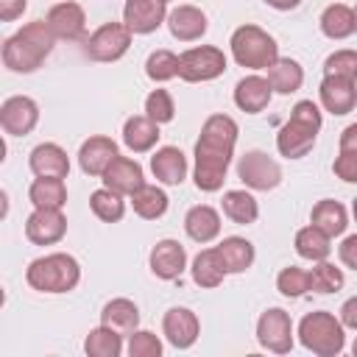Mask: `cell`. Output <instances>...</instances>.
<instances>
[{
  "mask_svg": "<svg viewBox=\"0 0 357 357\" xmlns=\"http://www.w3.org/2000/svg\"><path fill=\"white\" fill-rule=\"evenodd\" d=\"M324 75H337V78L357 81V50L343 47V50H335L332 56H326Z\"/></svg>",
  "mask_w": 357,
  "mask_h": 357,
  "instance_id": "60d3db41",
  "label": "cell"
},
{
  "mask_svg": "<svg viewBox=\"0 0 357 357\" xmlns=\"http://www.w3.org/2000/svg\"><path fill=\"white\" fill-rule=\"evenodd\" d=\"M151 173H153V178L159 184L178 187L187 178V156L173 145L156 148L153 156H151Z\"/></svg>",
  "mask_w": 357,
  "mask_h": 357,
  "instance_id": "603a6c76",
  "label": "cell"
},
{
  "mask_svg": "<svg viewBox=\"0 0 357 357\" xmlns=\"http://www.w3.org/2000/svg\"><path fill=\"white\" fill-rule=\"evenodd\" d=\"M293 245H296V254L301 259H310V262H321V259H326L332 254V237L326 231H321L315 223L298 229Z\"/></svg>",
  "mask_w": 357,
  "mask_h": 357,
  "instance_id": "4dcf8cb0",
  "label": "cell"
},
{
  "mask_svg": "<svg viewBox=\"0 0 357 357\" xmlns=\"http://www.w3.org/2000/svg\"><path fill=\"white\" fill-rule=\"evenodd\" d=\"M220 209L237 226H248L259 218V204L248 190H226L223 201H220Z\"/></svg>",
  "mask_w": 357,
  "mask_h": 357,
  "instance_id": "f546056e",
  "label": "cell"
},
{
  "mask_svg": "<svg viewBox=\"0 0 357 357\" xmlns=\"http://www.w3.org/2000/svg\"><path fill=\"white\" fill-rule=\"evenodd\" d=\"M39 123V106L28 95H11L0 106V126L8 137H25Z\"/></svg>",
  "mask_w": 357,
  "mask_h": 357,
  "instance_id": "8fae6325",
  "label": "cell"
},
{
  "mask_svg": "<svg viewBox=\"0 0 357 357\" xmlns=\"http://www.w3.org/2000/svg\"><path fill=\"white\" fill-rule=\"evenodd\" d=\"M354 33H357V6H354Z\"/></svg>",
  "mask_w": 357,
  "mask_h": 357,
  "instance_id": "f5cc1de1",
  "label": "cell"
},
{
  "mask_svg": "<svg viewBox=\"0 0 357 357\" xmlns=\"http://www.w3.org/2000/svg\"><path fill=\"white\" fill-rule=\"evenodd\" d=\"M167 3H170V0H167Z\"/></svg>",
  "mask_w": 357,
  "mask_h": 357,
  "instance_id": "db71d44e",
  "label": "cell"
},
{
  "mask_svg": "<svg viewBox=\"0 0 357 357\" xmlns=\"http://www.w3.org/2000/svg\"><path fill=\"white\" fill-rule=\"evenodd\" d=\"M276 290L287 298H301L304 293H310V271L296 268V265L282 268L276 276Z\"/></svg>",
  "mask_w": 357,
  "mask_h": 357,
  "instance_id": "ab89813d",
  "label": "cell"
},
{
  "mask_svg": "<svg viewBox=\"0 0 357 357\" xmlns=\"http://www.w3.org/2000/svg\"><path fill=\"white\" fill-rule=\"evenodd\" d=\"M298 340L318 357H337L346 349V326L332 312L315 310L298 321Z\"/></svg>",
  "mask_w": 357,
  "mask_h": 357,
  "instance_id": "5b68a950",
  "label": "cell"
},
{
  "mask_svg": "<svg viewBox=\"0 0 357 357\" xmlns=\"http://www.w3.org/2000/svg\"><path fill=\"white\" fill-rule=\"evenodd\" d=\"M190 273H192V282H195L198 287H209V290H212V287H218V284L223 282L226 271H223V265H220V257H218L215 245L195 254Z\"/></svg>",
  "mask_w": 357,
  "mask_h": 357,
  "instance_id": "e575fe53",
  "label": "cell"
},
{
  "mask_svg": "<svg viewBox=\"0 0 357 357\" xmlns=\"http://www.w3.org/2000/svg\"><path fill=\"white\" fill-rule=\"evenodd\" d=\"M218 257H220V265L226 273H245L251 265H254V245L251 240L245 237H223L218 245H215Z\"/></svg>",
  "mask_w": 357,
  "mask_h": 357,
  "instance_id": "484cf974",
  "label": "cell"
},
{
  "mask_svg": "<svg viewBox=\"0 0 357 357\" xmlns=\"http://www.w3.org/2000/svg\"><path fill=\"white\" fill-rule=\"evenodd\" d=\"M159 123L151 120L148 114H131L123 123V145L131 153H148L159 142Z\"/></svg>",
  "mask_w": 357,
  "mask_h": 357,
  "instance_id": "d4e9b609",
  "label": "cell"
},
{
  "mask_svg": "<svg viewBox=\"0 0 357 357\" xmlns=\"http://www.w3.org/2000/svg\"><path fill=\"white\" fill-rule=\"evenodd\" d=\"M337 318H340V324H343L346 329H357V296H351V298H346V301L340 304Z\"/></svg>",
  "mask_w": 357,
  "mask_h": 357,
  "instance_id": "7dc6e473",
  "label": "cell"
},
{
  "mask_svg": "<svg viewBox=\"0 0 357 357\" xmlns=\"http://www.w3.org/2000/svg\"><path fill=\"white\" fill-rule=\"evenodd\" d=\"M237 178L248 190L268 192V190H276L282 184V167L265 151H245L237 162Z\"/></svg>",
  "mask_w": 357,
  "mask_h": 357,
  "instance_id": "ba28073f",
  "label": "cell"
},
{
  "mask_svg": "<svg viewBox=\"0 0 357 357\" xmlns=\"http://www.w3.org/2000/svg\"><path fill=\"white\" fill-rule=\"evenodd\" d=\"M28 201L36 209H61L67 204V184L64 178H45L36 176L28 187Z\"/></svg>",
  "mask_w": 357,
  "mask_h": 357,
  "instance_id": "f1b7e54d",
  "label": "cell"
},
{
  "mask_svg": "<svg viewBox=\"0 0 357 357\" xmlns=\"http://www.w3.org/2000/svg\"><path fill=\"white\" fill-rule=\"evenodd\" d=\"M351 354L357 357V337H354V343H351Z\"/></svg>",
  "mask_w": 357,
  "mask_h": 357,
  "instance_id": "816d5d0a",
  "label": "cell"
},
{
  "mask_svg": "<svg viewBox=\"0 0 357 357\" xmlns=\"http://www.w3.org/2000/svg\"><path fill=\"white\" fill-rule=\"evenodd\" d=\"M337 257H340V262H343L346 268L357 271V234L343 237V243L337 245Z\"/></svg>",
  "mask_w": 357,
  "mask_h": 357,
  "instance_id": "f6af8a7d",
  "label": "cell"
},
{
  "mask_svg": "<svg viewBox=\"0 0 357 357\" xmlns=\"http://www.w3.org/2000/svg\"><path fill=\"white\" fill-rule=\"evenodd\" d=\"M343 284H346V276H343V271L337 265H332L326 259L312 265V271H310V290L312 293H321V296L337 293Z\"/></svg>",
  "mask_w": 357,
  "mask_h": 357,
  "instance_id": "74e56055",
  "label": "cell"
},
{
  "mask_svg": "<svg viewBox=\"0 0 357 357\" xmlns=\"http://www.w3.org/2000/svg\"><path fill=\"white\" fill-rule=\"evenodd\" d=\"M131 28L126 22H103L89 39H86V56L92 61H117L131 47Z\"/></svg>",
  "mask_w": 357,
  "mask_h": 357,
  "instance_id": "9c48e42d",
  "label": "cell"
},
{
  "mask_svg": "<svg viewBox=\"0 0 357 357\" xmlns=\"http://www.w3.org/2000/svg\"><path fill=\"white\" fill-rule=\"evenodd\" d=\"M167 28L173 33V39L178 42H195L206 33L209 20L198 6H176L173 11H167Z\"/></svg>",
  "mask_w": 357,
  "mask_h": 357,
  "instance_id": "7402d4cb",
  "label": "cell"
},
{
  "mask_svg": "<svg viewBox=\"0 0 357 357\" xmlns=\"http://www.w3.org/2000/svg\"><path fill=\"white\" fill-rule=\"evenodd\" d=\"M117 142L112 137H103V134H95L89 139L81 142L78 148V165L86 176H103L106 167L117 159Z\"/></svg>",
  "mask_w": 357,
  "mask_h": 357,
  "instance_id": "ac0fdd59",
  "label": "cell"
},
{
  "mask_svg": "<svg viewBox=\"0 0 357 357\" xmlns=\"http://www.w3.org/2000/svg\"><path fill=\"white\" fill-rule=\"evenodd\" d=\"M162 335L173 349H190L201 335V321L190 307H170L162 318Z\"/></svg>",
  "mask_w": 357,
  "mask_h": 357,
  "instance_id": "4fadbf2b",
  "label": "cell"
},
{
  "mask_svg": "<svg viewBox=\"0 0 357 357\" xmlns=\"http://www.w3.org/2000/svg\"><path fill=\"white\" fill-rule=\"evenodd\" d=\"M257 343L273 354H287L293 349V321L282 307H268L257 321Z\"/></svg>",
  "mask_w": 357,
  "mask_h": 357,
  "instance_id": "30bf717a",
  "label": "cell"
},
{
  "mask_svg": "<svg viewBox=\"0 0 357 357\" xmlns=\"http://www.w3.org/2000/svg\"><path fill=\"white\" fill-rule=\"evenodd\" d=\"M84 351L89 357H120L123 354V335L106 324L89 329V335L84 337Z\"/></svg>",
  "mask_w": 357,
  "mask_h": 357,
  "instance_id": "d590c367",
  "label": "cell"
},
{
  "mask_svg": "<svg viewBox=\"0 0 357 357\" xmlns=\"http://www.w3.org/2000/svg\"><path fill=\"white\" fill-rule=\"evenodd\" d=\"M321 109L318 103L312 100H298L293 109H290V117L287 123L279 128L276 134V148L284 159H301L312 151L315 139H318V131H321Z\"/></svg>",
  "mask_w": 357,
  "mask_h": 357,
  "instance_id": "3957f363",
  "label": "cell"
},
{
  "mask_svg": "<svg viewBox=\"0 0 357 357\" xmlns=\"http://www.w3.org/2000/svg\"><path fill=\"white\" fill-rule=\"evenodd\" d=\"M318 95H321V106L329 114L343 117L357 106V81L337 78V75H324V81L318 86Z\"/></svg>",
  "mask_w": 357,
  "mask_h": 357,
  "instance_id": "e0dca14e",
  "label": "cell"
},
{
  "mask_svg": "<svg viewBox=\"0 0 357 357\" xmlns=\"http://www.w3.org/2000/svg\"><path fill=\"white\" fill-rule=\"evenodd\" d=\"M229 47H231V59L240 67L254 70V73L257 70H268L279 59L276 39L268 31H262L259 25H251V22L234 28V33L229 39Z\"/></svg>",
  "mask_w": 357,
  "mask_h": 357,
  "instance_id": "8992f818",
  "label": "cell"
},
{
  "mask_svg": "<svg viewBox=\"0 0 357 357\" xmlns=\"http://www.w3.org/2000/svg\"><path fill=\"white\" fill-rule=\"evenodd\" d=\"M145 114L151 120H156L159 126L170 123L176 117V103H173L170 92L167 89H151L148 98H145Z\"/></svg>",
  "mask_w": 357,
  "mask_h": 357,
  "instance_id": "b9f144b4",
  "label": "cell"
},
{
  "mask_svg": "<svg viewBox=\"0 0 357 357\" xmlns=\"http://www.w3.org/2000/svg\"><path fill=\"white\" fill-rule=\"evenodd\" d=\"M237 123L229 114H209L201 126V137L195 142V187L204 192H218L226 181L234 145H237Z\"/></svg>",
  "mask_w": 357,
  "mask_h": 357,
  "instance_id": "6da1fadb",
  "label": "cell"
},
{
  "mask_svg": "<svg viewBox=\"0 0 357 357\" xmlns=\"http://www.w3.org/2000/svg\"><path fill=\"white\" fill-rule=\"evenodd\" d=\"M332 173L346 184H357V153L340 151L332 162Z\"/></svg>",
  "mask_w": 357,
  "mask_h": 357,
  "instance_id": "ee69618b",
  "label": "cell"
},
{
  "mask_svg": "<svg viewBox=\"0 0 357 357\" xmlns=\"http://www.w3.org/2000/svg\"><path fill=\"white\" fill-rule=\"evenodd\" d=\"M321 31L326 39H335V42L351 36L354 33V8L343 6V3L326 6L321 14Z\"/></svg>",
  "mask_w": 357,
  "mask_h": 357,
  "instance_id": "836d02e7",
  "label": "cell"
},
{
  "mask_svg": "<svg viewBox=\"0 0 357 357\" xmlns=\"http://www.w3.org/2000/svg\"><path fill=\"white\" fill-rule=\"evenodd\" d=\"M145 75L151 81H156V84H165V81L176 78L178 75V56L173 50H165V47L153 50L145 59Z\"/></svg>",
  "mask_w": 357,
  "mask_h": 357,
  "instance_id": "f35d334b",
  "label": "cell"
},
{
  "mask_svg": "<svg viewBox=\"0 0 357 357\" xmlns=\"http://www.w3.org/2000/svg\"><path fill=\"white\" fill-rule=\"evenodd\" d=\"M340 151L357 153V123H351V126H346L340 131Z\"/></svg>",
  "mask_w": 357,
  "mask_h": 357,
  "instance_id": "c3c4849f",
  "label": "cell"
},
{
  "mask_svg": "<svg viewBox=\"0 0 357 357\" xmlns=\"http://www.w3.org/2000/svg\"><path fill=\"white\" fill-rule=\"evenodd\" d=\"M126 195H120V192H114V190H109V187H100V190H95L92 195H89V209H92V215L98 218V220H103V223H117L123 215H126V201H123Z\"/></svg>",
  "mask_w": 357,
  "mask_h": 357,
  "instance_id": "8d00e7d4",
  "label": "cell"
},
{
  "mask_svg": "<svg viewBox=\"0 0 357 357\" xmlns=\"http://www.w3.org/2000/svg\"><path fill=\"white\" fill-rule=\"evenodd\" d=\"M25 282L39 293H70L81 282V265L73 254L53 251V254L36 257L28 265Z\"/></svg>",
  "mask_w": 357,
  "mask_h": 357,
  "instance_id": "277c9868",
  "label": "cell"
},
{
  "mask_svg": "<svg viewBox=\"0 0 357 357\" xmlns=\"http://www.w3.org/2000/svg\"><path fill=\"white\" fill-rule=\"evenodd\" d=\"M351 215H354V220H357V198L351 201Z\"/></svg>",
  "mask_w": 357,
  "mask_h": 357,
  "instance_id": "f907efd6",
  "label": "cell"
},
{
  "mask_svg": "<svg viewBox=\"0 0 357 357\" xmlns=\"http://www.w3.org/2000/svg\"><path fill=\"white\" fill-rule=\"evenodd\" d=\"M28 8V0H0V20L3 22H14L17 17H22Z\"/></svg>",
  "mask_w": 357,
  "mask_h": 357,
  "instance_id": "bcb514c9",
  "label": "cell"
},
{
  "mask_svg": "<svg viewBox=\"0 0 357 357\" xmlns=\"http://www.w3.org/2000/svg\"><path fill=\"white\" fill-rule=\"evenodd\" d=\"M67 234V218L61 209H36L25 220V237L33 245H56Z\"/></svg>",
  "mask_w": 357,
  "mask_h": 357,
  "instance_id": "7c38bea8",
  "label": "cell"
},
{
  "mask_svg": "<svg viewBox=\"0 0 357 357\" xmlns=\"http://www.w3.org/2000/svg\"><path fill=\"white\" fill-rule=\"evenodd\" d=\"M226 53L215 45H198L190 47L178 56V78L190 81V84H204V81H215L218 75L226 73Z\"/></svg>",
  "mask_w": 357,
  "mask_h": 357,
  "instance_id": "52a82bcc",
  "label": "cell"
},
{
  "mask_svg": "<svg viewBox=\"0 0 357 357\" xmlns=\"http://www.w3.org/2000/svg\"><path fill=\"white\" fill-rule=\"evenodd\" d=\"M265 6H271V8H276V11H290V8H296L301 0H262Z\"/></svg>",
  "mask_w": 357,
  "mask_h": 357,
  "instance_id": "681fc988",
  "label": "cell"
},
{
  "mask_svg": "<svg viewBox=\"0 0 357 357\" xmlns=\"http://www.w3.org/2000/svg\"><path fill=\"white\" fill-rule=\"evenodd\" d=\"M126 351H128V357H159L162 354V340L148 329H134L128 335Z\"/></svg>",
  "mask_w": 357,
  "mask_h": 357,
  "instance_id": "7bdbcfd3",
  "label": "cell"
},
{
  "mask_svg": "<svg viewBox=\"0 0 357 357\" xmlns=\"http://www.w3.org/2000/svg\"><path fill=\"white\" fill-rule=\"evenodd\" d=\"M100 324L117 329L126 337L139 326V307L131 298H112L100 310Z\"/></svg>",
  "mask_w": 357,
  "mask_h": 357,
  "instance_id": "4316f807",
  "label": "cell"
},
{
  "mask_svg": "<svg viewBox=\"0 0 357 357\" xmlns=\"http://www.w3.org/2000/svg\"><path fill=\"white\" fill-rule=\"evenodd\" d=\"M28 167L33 176H45V178H67L70 173V159L67 151L56 142H39L31 156H28Z\"/></svg>",
  "mask_w": 357,
  "mask_h": 357,
  "instance_id": "ffe728a7",
  "label": "cell"
},
{
  "mask_svg": "<svg viewBox=\"0 0 357 357\" xmlns=\"http://www.w3.org/2000/svg\"><path fill=\"white\" fill-rule=\"evenodd\" d=\"M268 81H271L273 92H279V95H293V92H298L301 84H304V67H301L296 59L279 56V59L268 67Z\"/></svg>",
  "mask_w": 357,
  "mask_h": 357,
  "instance_id": "1f68e13d",
  "label": "cell"
},
{
  "mask_svg": "<svg viewBox=\"0 0 357 357\" xmlns=\"http://www.w3.org/2000/svg\"><path fill=\"white\" fill-rule=\"evenodd\" d=\"M53 45H56V36L47 28V22L33 20L3 42V64L11 73H33L53 53Z\"/></svg>",
  "mask_w": 357,
  "mask_h": 357,
  "instance_id": "7a4b0ae2",
  "label": "cell"
},
{
  "mask_svg": "<svg viewBox=\"0 0 357 357\" xmlns=\"http://www.w3.org/2000/svg\"><path fill=\"white\" fill-rule=\"evenodd\" d=\"M123 22L131 33H153L162 22H167V0H126Z\"/></svg>",
  "mask_w": 357,
  "mask_h": 357,
  "instance_id": "9a60e30c",
  "label": "cell"
},
{
  "mask_svg": "<svg viewBox=\"0 0 357 357\" xmlns=\"http://www.w3.org/2000/svg\"><path fill=\"white\" fill-rule=\"evenodd\" d=\"M103 178V187L120 192V195H134L142 184H145V173H142V165L137 159H128V156H117L106 173L100 176Z\"/></svg>",
  "mask_w": 357,
  "mask_h": 357,
  "instance_id": "44dd1931",
  "label": "cell"
},
{
  "mask_svg": "<svg viewBox=\"0 0 357 357\" xmlns=\"http://www.w3.org/2000/svg\"><path fill=\"white\" fill-rule=\"evenodd\" d=\"M148 265H151V273L156 279H165V282H173L184 273L187 268V251L178 240L173 237H165L159 240L153 248H151V257H148Z\"/></svg>",
  "mask_w": 357,
  "mask_h": 357,
  "instance_id": "5bb4252c",
  "label": "cell"
},
{
  "mask_svg": "<svg viewBox=\"0 0 357 357\" xmlns=\"http://www.w3.org/2000/svg\"><path fill=\"white\" fill-rule=\"evenodd\" d=\"M47 28L53 31L56 39H81L84 28H86V14L84 6L75 0H61L56 6H50L47 17H45Z\"/></svg>",
  "mask_w": 357,
  "mask_h": 357,
  "instance_id": "2e32d148",
  "label": "cell"
},
{
  "mask_svg": "<svg viewBox=\"0 0 357 357\" xmlns=\"http://www.w3.org/2000/svg\"><path fill=\"white\" fill-rule=\"evenodd\" d=\"M271 98H273L271 81L262 78V75H257V73L240 78L237 86H234V106H237L240 112H245V114H259V112H265L268 103H271Z\"/></svg>",
  "mask_w": 357,
  "mask_h": 357,
  "instance_id": "d6986e66",
  "label": "cell"
},
{
  "mask_svg": "<svg viewBox=\"0 0 357 357\" xmlns=\"http://www.w3.org/2000/svg\"><path fill=\"white\" fill-rule=\"evenodd\" d=\"M184 231L190 240L206 245L212 240H218L220 234V212L209 204H198V206H190L187 215H184Z\"/></svg>",
  "mask_w": 357,
  "mask_h": 357,
  "instance_id": "cb8c5ba5",
  "label": "cell"
},
{
  "mask_svg": "<svg viewBox=\"0 0 357 357\" xmlns=\"http://www.w3.org/2000/svg\"><path fill=\"white\" fill-rule=\"evenodd\" d=\"M310 223H315L321 231H326L329 237H340L349 226V212L340 201H332V198H321L312 212H310Z\"/></svg>",
  "mask_w": 357,
  "mask_h": 357,
  "instance_id": "83f0119b",
  "label": "cell"
},
{
  "mask_svg": "<svg viewBox=\"0 0 357 357\" xmlns=\"http://www.w3.org/2000/svg\"><path fill=\"white\" fill-rule=\"evenodd\" d=\"M131 198V206H134V212L142 218V220H156V218H162L165 212H167V204H170V198H167V192L162 190V187H156V184H142L134 195H128Z\"/></svg>",
  "mask_w": 357,
  "mask_h": 357,
  "instance_id": "d6a6232c",
  "label": "cell"
}]
</instances>
